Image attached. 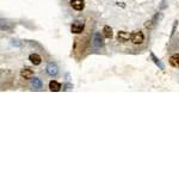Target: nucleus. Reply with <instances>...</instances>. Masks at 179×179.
Masks as SVG:
<instances>
[{"label":"nucleus","instance_id":"10","mask_svg":"<svg viewBox=\"0 0 179 179\" xmlns=\"http://www.w3.org/2000/svg\"><path fill=\"white\" fill-rule=\"evenodd\" d=\"M49 90L53 91V92H57V91L61 90V84L57 82L56 80H52V81L49 82Z\"/></svg>","mask_w":179,"mask_h":179},{"label":"nucleus","instance_id":"14","mask_svg":"<svg viewBox=\"0 0 179 179\" xmlns=\"http://www.w3.org/2000/svg\"><path fill=\"white\" fill-rule=\"evenodd\" d=\"M177 25H178V22H176V23H174V25H173V29H172V33H171V35H172V36H173V33H174V30H176V27H177Z\"/></svg>","mask_w":179,"mask_h":179},{"label":"nucleus","instance_id":"12","mask_svg":"<svg viewBox=\"0 0 179 179\" xmlns=\"http://www.w3.org/2000/svg\"><path fill=\"white\" fill-rule=\"evenodd\" d=\"M31 82H32L33 88H37V90L42 88V81H41L38 78H33V79L31 80Z\"/></svg>","mask_w":179,"mask_h":179},{"label":"nucleus","instance_id":"6","mask_svg":"<svg viewBox=\"0 0 179 179\" xmlns=\"http://www.w3.org/2000/svg\"><path fill=\"white\" fill-rule=\"evenodd\" d=\"M93 44L96 48H100V47L104 46V41H103V36L99 32H96L94 35V38H93Z\"/></svg>","mask_w":179,"mask_h":179},{"label":"nucleus","instance_id":"5","mask_svg":"<svg viewBox=\"0 0 179 179\" xmlns=\"http://www.w3.org/2000/svg\"><path fill=\"white\" fill-rule=\"evenodd\" d=\"M47 73L49 74V75H52V77H55L56 74L59 73V67L56 66L55 63H53V62L48 63V66H47Z\"/></svg>","mask_w":179,"mask_h":179},{"label":"nucleus","instance_id":"3","mask_svg":"<svg viewBox=\"0 0 179 179\" xmlns=\"http://www.w3.org/2000/svg\"><path fill=\"white\" fill-rule=\"evenodd\" d=\"M132 38V33L127 32V31H118L117 33V41L121 43H126Z\"/></svg>","mask_w":179,"mask_h":179},{"label":"nucleus","instance_id":"9","mask_svg":"<svg viewBox=\"0 0 179 179\" xmlns=\"http://www.w3.org/2000/svg\"><path fill=\"white\" fill-rule=\"evenodd\" d=\"M29 60H30V62L32 63L33 66H38V65H41V62H42V57H41L38 54H31L29 56Z\"/></svg>","mask_w":179,"mask_h":179},{"label":"nucleus","instance_id":"4","mask_svg":"<svg viewBox=\"0 0 179 179\" xmlns=\"http://www.w3.org/2000/svg\"><path fill=\"white\" fill-rule=\"evenodd\" d=\"M71 6L75 11H81L85 7V1L84 0H71Z\"/></svg>","mask_w":179,"mask_h":179},{"label":"nucleus","instance_id":"7","mask_svg":"<svg viewBox=\"0 0 179 179\" xmlns=\"http://www.w3.org/2000/svg\"><path fill=\"white\" fill-rule=\"evenodd\" d=\"M20 77L24 79H32L33 77V71L30 68H23L20 71Z\"/></svg>","mask_w":179,"mask_h":179},{"label":"nucleus","instance_id":"1","mask_svg":"<svg viewBox=\"0 0 179 179\" xmlns=\"http://www.w3.org/2000/svg\"><path fill=\"white\" fill-rule=\"evenodd\" d=\"M130 41L133 42L134 44H142L145 41V35L142 31H134L132 32V38Z\"/></svg>","mask_w":179,"mask_h":179},{"label":"nucleus","instance_id":"11","mask_svg":"<svg viewBox=\"0 0 179 179\" xmlns=\"http://www.w3.org/2000/svg\"><path fill=\"white\" fill-rule=\"evenodd\" d=\"M103 36L105 38H112V29L109 25H105L103 27Z\"/></svg>","mask_w":179,"mask_h":179},{"label":"nucleus","instance_id":"8","mask_svg":"<svg viewBox=\"0 0 179 179\" xmlns=\"http://www.w3.org/2000/svg\"><path fill=\"white\" fill-rule=\"evenodd\" d=\"M168 62H170V65L174 68H179V54H173L170 56V59H168Z\"/></svg>","mask_w":179,"mask_h":179},{"label":"nucleus","instance_id":"13","mask_svg":"<svg viewBox=\"0 0 179 179\" xmlns=\"http://www.w3.org/2000/svg\"><path fill=\"white\" fill-rule=\"evenodd\" d=\"M151 57H152V59H153V61H154V63H155L157 66H159L160 69H164V65H162V63L160 62L159 59H157V57H155V55H154V54H153V53L151 54Z\"/></svg>","mask_w":179,"mask_h":179},{"label":"nucleus","instance_id":"2","mask_svg":"<svg viewBox=\"0 0 179 179\" xmlns=\"http://www.w3.org/2000/svg\"><path fill=\"white\" fill-rule=\"evenodd\" d=\"M84 23L82 22H80V20H77V22H74L73 24H72V27H71V31L72 33H75V35H78V33H81L84 31Z\"/></svg>","mask_w":179,"mask_h":179}]
</instances>
